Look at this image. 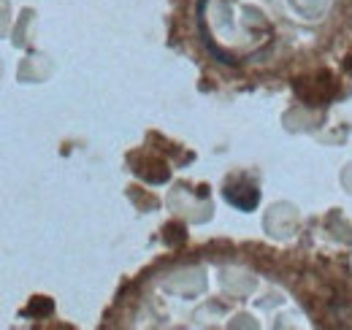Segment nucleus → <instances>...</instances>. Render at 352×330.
<instances>
[{"instance_id": "nucleus-1", "label": "nucleus", "mask_w": 352, "mask_h": 330, "mask_svg": "<svg viewBox=\"0 0 352 330\" xmlns=\"http://www.w3.org/2000/svg\"><path fill=\"white\" fill-rule=\"evenodd\" d=\"M225 201H228L230 206L241 208V211H250V208L258 206L261 192H258V187H252V184H228Z\"/></svg>"}, {"instance_id": "nucleus-2", "label": "nucleus", "mask_w": 352, "mask_h": 330, "mask_svg": "<svg viewBox=\"0 0 352 330\" xmlns=\"http://www.w3.org/2000/svg\"><path fill=\"white\" fill-rule=\"evenodd\" d=\"M204 6H206V0H201V3H198V25H201V36H204V43L209 46V52H212V54H214L220 63H225V65H236V60H233V57H228V54H225V52L220 49V46H214V41H212V33L206 30V22H204Z\"/></svg>"}, {"instance_id": "nucleus-3", "label": "nucleus", "mask_w": 352, "mask_h": 330, "mask_svg": "<svg viewBox=\"0 0 352 330\" xmlns=\"http://www.w3.org/2000/svg\"><path fill=\"white\" fill-rule=\"evenodd\" d=\"M52 311H54V303H52V298H46V295L33 298V300H30V306L25 309V314H28V317H49Z\"/></svg>"}]
</instances>
